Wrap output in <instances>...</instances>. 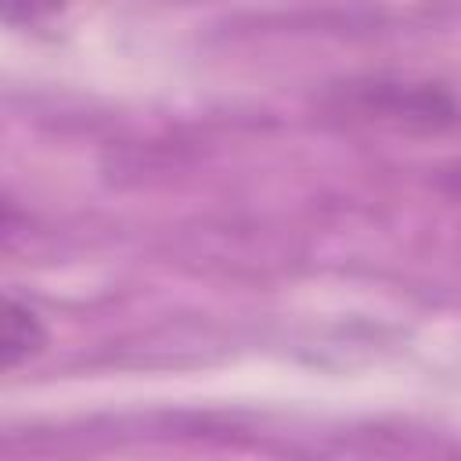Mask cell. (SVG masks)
Instances as JSON below:
<instances>
[{"label":"cell","mask_w":461,"mask_h":461,"mask_svg":"<svg viewBox=\"0 0 461 461\" xmlns=\"http://www.w3.org/2000/svg\"><path fill=\"white\" fill-rule=\"evenodd\" d=\"M47 342V331L40 324V317L32 313V306L7 299V317H4V367H18L22 360H29L40 346Z\"/></svg>","instance_id":"cell-2"},{"label":"cell","mask_w":461,"mask_h":461,"mask_svg":"<svg viewBox=\"0 0 461 461\" xmlns=\"http://www.w3.org/2000/svg\"><path fill=\"white\" fill-rule=\"evenodd\" d=\"M447 180H450V187H454V191L461 194V166H457L454 173H447Z\"/></svg>","instance_id":"cell-3"},{"label":"cell","mask_w":461,"mask_h":461,"mask_svg":"<svg viewBox=\"0 0 461 461\" xmlns=\"http://www.w3.org/2000/svg\"><path fill=\"white\" fill-rule=\"evenodd\" d=\"M342 108L364 119L396 122V126H425V130L450 126L461 115L454 94L443 90L439 83H403V79L349 83L342 90Z\"/></svg>","instance_id":"cell-1"}]
</instances>
